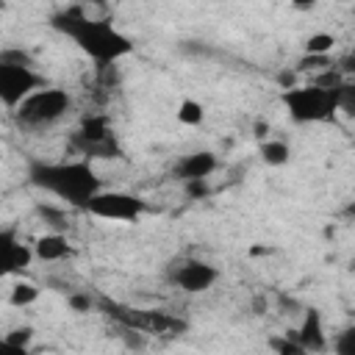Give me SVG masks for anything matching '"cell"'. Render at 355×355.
Masks as SVG:
<instances>
[{"label":"cell","mask_w":355,"mask_h":355,"mask_svg":"<svg viewBox=\"0 0 355 355\" xmlns=\"http://www.w3.org/2000/svg\"><path fill=\"white\" fill-rule=\"evenodd\" d=\"M50 25L55 31H61L67 39H72L78 44V50L83 55H89L100 69L111 67L119 58L133 53V39L130 36L116 31L111 25V19L89 17V11L83 6H69V8L58 11L50 19Z\"/></svg>","instance_id":"1"},{"label":"cell","mask_w":355,"mask_h":355,"mask_svg":"<svg viewBox=\"0 0 355 355\" xmlns=\"http://www.w3.org/2000/svg\"><path fill=\"white\" fill-rule=\"evenodd\" d=\"M28 183L67 200V205L83 208L103 186L89 161H31L28 164Z\"/></svg>","instance_id":"2"},{"label":"cell","mask_w":355,"mask_h":355,"mask_svg":"<svg viewBox=\"0 0 355 355\" xmlns=\"http://www.w3.org/2000/svg\"><path fill=\"white\" fill-rule=\"evenodd\" d=\"M69 108H72V97L67 89L44 86V89L33 92L31 97H25L19 103V108L14 111V116H17V125H22L28 130H39V128L55 125L61 116H67Z\"/></svg>","instance_id":"3"},{"label":"cell","mask_w":355,"mask_h":355,"mask_svg":"<svg viewBox=\"0 0 355 355\" xmlns=\"http://www.w3.org/2000/svg\"><path fill=\"white\" fill-rule=\"evenodd\" d=\"M283 105L288 108V116L300 125L305 122H324L330 119L336 108V89H319L313 83L308 86H288L283 92Z\"/></svg>","instance_id":"4"},{"label":"cell","mask_w":355,"mask_h":355,"mask_svg":"<svg viewBox=\"0 0 355 355\" xmlns=\"http://www.w3.org/2000/svg\"><path fill=\"white\" fill-rule=\"evenodd\" d=\"M100 308L125 330H133V333H178L183 330L186 324L164 311H144V308H130V305H122V302H114V300H100Z\"/></svg>","instance_id":"5"},{"label":"cell","mask_w":355,"mask_h":355,"mask_svg":"<svg viewBox=\"0 0 355 355\" xmlns=\"http://www.w3.org/2000/svg\"><path fill=\"white\" fill-rule=\"evenodd\" d=\"M80 211H86L89 216H97V219H111V222H136L147 205L141 197L136 194H128V191H97Z\"/></svg>","instance_id":"6"},{"label":"cell","mask_w":355,"mask_h":355,"mask_svg":"<svg viewBox=\"0 0 355 355\" xmlns=\"http://www.w3.org/2000/svg\"><path fill=\"white\" fill-rule=\"evenodd\" d=\"M44 78L36 69H25V67H11L0 61V105L17 111L19 103L25 97H31L33 92L44 89Z\"/></svg>","instance_id":"7"},{"label":"cell","mask_w":355,"mask_h":355,"mask_svg":"<svg viewBox=\"0 0 355 355\" xmlns=\"http://www.w3.org/2000/svg\"><path fill=\"white\" fill-rule=\"evenodd\" d=\"M169 280L189 294H202L219 280V269L200 258H180L169 266Z\"/></svg>","instance_id":"8"},{"label":"cell","mask_w":355,"mask_h":355,"mask_svg":"<svg viewBox=\"0 0 355 355\" xmlns=\"http://www.w3.org/2000/svg\"><path fill=\"white\" fill-rule=\"evenodd\" d=\"M33 258V250L17 239L14 227H0V277L22 272Z\"/></svg>","instance_id":"9"},{"label":"cell","mask_w":355,"mask_h":355,"mask_svg":"<svg viewBox=\"0 0 355 355\" xmlns=\"http://www.w3.org/2000/svg\"><path fill=\"white\" fill-rule=\"evenodd\" d=\"M288 336L305 349V352H324L327 349V333H324V322H322V313L319 308H308L300 327L297 330H288Z\"/></svg>","instance_id":"10"},{"label":"cell","mask_w":355,"mask_h":355,"mask_svg":"<svg viewBox=\"0 0 355 355\" xmlns=\"http://www.w3.org/2000/svg\"><path fill=\"white\" fill-rule=\"evenodd\" d=\"M216 169V155L211 150H197V153H189L183 155L178 164H175V175L186 183V180H208V175H214Z\"/></svg>","instance_id":"11"},{"label":"cell","mask_w":355,"mask_h":355,"mask_svg":"<svg viewBox=\"0 0 355 355\" xmlns=\"http://www.w3.org/2000/svg\"><path fill=\"white\" fill-rule=\"evenodd\" d=\"M69 252H72V247H69L67 236H61V233H44L33 241V255L39 261H61Z\"/></svg>","instance_id":"12"},{"label":"cell","mask_w":355,"mask_h":355,"mask_svg":"<svg viewBox=\"0 0 355 355\" xmlns=\"http://www.w3.org/2000/svg\"><path fill=\"white\" fill-rule=\"evenodd\" d=\"M291 158V147L283 139H266L261 141V161L266 166H283Z\"/></svg>","instance_id":"13"},{"label":"cell","mask_w":355,"mask_h":355,"mask_svg":"<svg viewBox=\"0 0 355 355\" xmlns=\"http://www.w3.org/2000/svg\"><path fill=\"white\" fill-rule=\"evenodd\" d=\"M178 122L180 125H189V128H194V125H202V119H205V105L200 103V100H191V97H183L180 103H178Z\"/></svg>","instance_id":"14"},{"label":"cell","mask_w":355,"mask_h":355,"mask_svg":"<svg viewBox=\"0 0 355 355\" xmlns=\"http://www.w3.org/2000/svg\"><path fill=\"white\" fill-rule=\"evenodd\" d=\"M36 300H39V288H36L33 283H17V286L11 288V294H8V302H11L14 308L33 305Z\"/></svg>","instance_id":"15"},{"label":"cell","mask_w":355,"mask_h":355,"mask_svg":"<svg viewBox=\"0 0 355 355\" xmlns=\"http://www.w3.org/2000/svg\"><path fill=\"white\" fill-rule=\"evenodd\" d=\"M0 61L3 64H11V67H25V69H33L36 67V58L25 47H3L0 50Z\"/></svg>","instance_id":"16"},{"label":"cell","mask_w":355,"mask_h":355,"mask_svg":"<svg viewBox=\"0 0 355 355\" xmlns=\"http://www.w3.org/2000/svg\"><path fill=\"white\" fill-rule=\"evenodd\" d=\"M266 344H269V349H272L275 355H308V352H305L288 333H283V336H272Z\"/></svg>","instance_id":"17"},{"label":"cell","mask_w":355,"mask_h":355,"mask_svg":"<svg viewBox=\"0 0 355 355\" xmlns=\"http://www.w3.org/2000/svg\"><path fill=\"white\" fill-rule=\"evenodd\" d=\"M336 44V36L333 33H311L308 42H305V50L308 55H327Z\"/></svg>","instance_id":"18"},{"label":"cell","mask_w":355,"mask_h":355,"mask_svg":"<svg viewBox=\"0 0 355 355\" xmlns=\"http://www.w3.org/2000/svg\"><path fill=\"white\" fill-rule=\"evenodd\" d=\"M333 349H336V355H355V327L341 330L333 341Z\"/></svg>","instance_id":"19"},{"label":"cell","mask_w":355,"mask_h":355,"mask_svg":"<svg viewBox=\"0 0 355 355\" xmlns=\"http://www.w3.org/2000/svg\"><path fill=\"white\" fill-rule=\"evenodd\" d=\"M6 341H11L14 347H25L31 349V341H33V327L31 324H22V327H14L6 333Z\"/></svg>","instance_id":"20"},{"label":"cell","mask_w":355,"mask_h":355,"mask_svg":"<svg viewBox=\"0 0 355 355\" xmlns=\"http://www.w3.org/2000/svg\"><path fill=\"white\" fill-rule=\"evenodd\" d=\"M67 302H69V308H72V311H78V313H86V311H92V305H94V300H92L89 294H80V291L69 294V297H67Z\"/></svg>","instance_id":"21"},{"label":"cell","mask_w":355,"mask_h":355,"mask_svg":"<svg viewBox=\"0 0 355 355\" xmlns=\"http://www.w3.org/2000/svg\"><path fill=\"white\" fill-rule=\"evenodd\" d=\"M186 194L194 197V200H200V197L208 194V183L205 180H186Z\"/></svg>","instance_id":"22"},{"label":"cell","mask_w":355,"mask_h":355,"mask_svg":"<svg viewBox=\"0 0 355 355\" xmlns=\"http://www.w3.org/2000/svg\"><path fill=\"white\" fill-rule=\"evenodd\" d=\"M0 355H31V349L14 347L11 341H6V336H0Z\"/></svg>","instance_id":"23"},{"label":"cell","mask_w":355,"mask_h":355,"mask_svg":"<svg viewBox=\"0 0 355 355\" xmlns=\"http://www.w3.org/2000/svg\"><path fill=\"white\" fill-rule=\"evenodd\" d=\"M0 11H3V3H0Z\"/></svg>","instance_id":"24"}]
</instances>
